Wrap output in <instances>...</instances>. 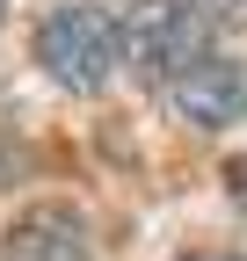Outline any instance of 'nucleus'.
Segmentation results:
<instances>
[{
	"instance_id": "nucleus-4",
	"label": "nucleus",
	"mask_w": 247,
	"mask_h": 261,
	"mask_svg": "<svg viewBox=\"0 0 247 261\" xmlns=\"http://www.w3.org/2000/svg\"><path fill=\"white\" fill-rule=\"evenodd\" d=\"M87 218L73 203H37L8 225V240H0V261H87Z\"/></svg>"
},
{
	"instance_id": "nucleus-1",
	"label": "nucleus",
	"mask_w": 247,
	"mask_h": 261,
	"mask_svg": "<svg viewBox=\"0 0 247 261\" xmlns=\"http://www.w3.org/2000/svg\"><path fill=\"white\" fill-rule=\"evenodd\" d=\"M37 65H44V80L51 87H66V94H102L124 65V15L95 8V0H66V8H51L37 22Z\"/></svg>"
},
{
	"instance_id": "nucleus-3",
	"label": "nucleus",
	"mask_w": 247,
	"mask_h": 261,
	"mask_svg": "<svg viewBox=\"0 0 247 261\" xmlns=\"http://www.w3.org/2000/svg\"><path fill=\"white\" fill-rule=\"evenodd\" d=\"M160 109L175 123H189V130H233L247 116V65L226 58V51H211L204 65H189L182 80L160 87Z\"/></svg>"
},
{
	"instance_id": "nucleus-2",
	"label": "nucleus",
	"mask_w": 247,
	"mask_h": 261,
	"mask_svg": "<svg viewBox=\"0 0 247 261\" xmlns=\"http://www.w3.org/2000/svg\"><path fill=\"white\" fill-rule=\"evenodd\" d=\"M211 51V8L204 0H131V15H124V58H131V73L160 94L167 80H182L189 65H204Z\"/></svg>"
}]
</instances>
